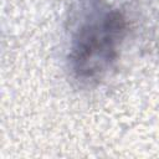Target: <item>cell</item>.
Returning <instances> with one entry per match:
<instances>
[{
  "label": "cell",
  "mask_w": 159,
  "mask_h": 159,
  "mask_svg": "<svg viewBox=\"0 0 159 159\" xmlns=\"http://www.w3.org/2000/svg\"><path fill=\"white\" fill-rule=\"evenodd\" d=\"M125 30L118 9L91 0L71 36L68 63L75 78L87 84L99 82L117 62Z\"/></svg>",
  "instance_id": "1"
}]
</instances>
